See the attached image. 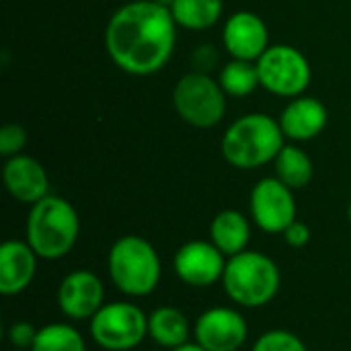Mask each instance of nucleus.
Here are the masks:
<instances>
[{
  "label": "nucleus",
  "mask_w": 351,
  "mask_h": 351,
  "mask_svg": "<svg viewBox=\"0 0 351 351\" xmlns=\"http://www.w3.org/2000/svg\"><path fill=\"white\" fill-rule=\"evenodd\" d=\"M177 41V23L171 8L154 0H132L117 8L105 27V49L111 62L132 74L160 72Z\"/></svg>",
  "instance_id": "1"
},
{
  "label": "nucleus",
  "mask_w": 351,
  "mask_h": 351,
  "mask_svg": "<svg viewBox=\"0 0 351 351\" xmlns=\"http://www.w3.org/2000/svg\"><path fill=\"white\" fill-rule=\"evenodd\" d=\"M286 136L278 119L267 113H247L234 119L220 142L224 160L241 171L261 169L276 160Z\"/></svg>",
  "instance_id": "2"
},
{
  "label": "nucleus",
  "mask_w": 351,
  "mask_h": 351,
  "mask_svg": "<svg viewBox=\"0 0 351 351\" xmlns=\"http://www.w3.org/2000/svg\"><path fill=\"white\" fill-rule=\"evenodd\" d=\"M80 234V218L76 208L60 197L45 195L31 206L25 222V241L39 259L58 261L66 257Z\"/></svg>",
  "instance_id": "3"
},
{
  "label": "nucleus",
  "mask_w": 351,
  "mask_h": 351,
  "mask_svg": "<svg viewBox=\"0 0 351 351\" xmlns=\"http://www.w3.org/2000/svg\"><path fill=\"white\" fill-rule=\"evenodd\" d=\"M107 271L121 294L144 298L158 288L162 263L152 243L138 234H125L111 245Z\"/></svg>",
  "instance_id": "4"
},
{
  "label": "nucleus",
  "mask_w": 351,
  "mask_h": 351,
  "mask_svg": "<svg viewBox=\"0 0 351 351\" xmlns=\"http://www.w3.org/2000/svg\"><path fill=\"white\" fill-rule=\"evenodd\" d=\"M282 286L278 263L259 251H243L228 257L222 276L226 296L243 308H261L269 304Z\"/></svg>",
  "instance_id": "5"
},
{
  "label": "nucleus",
  "mask_w": 351,
  "mask_h": 351,
  "mask_svg": "<svg viewBox=\"0 0 351 351\" xmlns=\"http://www.w3.org/2000/svg\"><path fill=\"white\" fill-rule=\"evenodd\" d=\"M226 97L220 82L212 76L189 72L183 74L173 88V107L185 123L208 130L224 119Z\"/></svg>",
  "instance_id": "6"
},
{
  "label": "nucleus",
  "mask_w": 351,
  "mask_h": 351,
  "mask_svg": "<svg viewBox=\"0 0 351 351\" xmlns=\"http://www.w3.org/2000/svg\"><path fill=\"white\" fill-rule=\"evenodd\" d=\"M90 339L107 351H130L148 337V317L132 302H107L88 321Z\"/></svg>",
  "instance_id": "7"
},
{
  "label": "nucleus",
  "mask_w": 351,
  "mask_h": 351,
  "mask_svg": "<svg viewBox=\"0 0 351 351\" xmlns=\"http://www.w3.org/2000/svg\"><path fill=\"white\" fill-rule=\"evenodd\" d=\"M261 86L286 99H296L304 95L313 80V68L306 56L288 43L269 45L265 53L257 60Z\"/></svg>",
  "instance_id": "8"
},
{
  "label": "nucleus",
  "mask_w": 351,
  "mask_h": 351,
  "mask_svg": "<svg viewBox=\"0 0 351 351\" xmlns=\"http://www.w3.org/2000/svg\"><path fill=\"white\" fill-rule=\"evenodd\" d=\"M249 210L253 222L267 234H284V230L296 220L294 189L284 185L278 177H265L255 183Z\"/></svg>",
  "instance_id": "9"
},
{
  "label": "nucleus",
  "mask_w": 351,
  "mask_h": 351,
  "mask_svg": "<svg viewBox=\"0 0 351 351\" xmlns=\"http://www.w3.org/2000/svg\"><path fill=\"white\" fill-rule=\"evenodd\" d=\"M249 337L245 317L230 306L204 311L193 325V339L206 351H239Z\"/></svg>",
  "instance_id": "10"
},
{
  "label": "nucleus",
  "mask_w": 351,
  "mask_h": 351,
  "mask_svg": "<svg viewBox=\"0 0 351 351\" xmlns=\"http://www.w3.org/2000/svg\"><path fill=\"white\" fill-rule=\"evenodd\" d=\"M226 255L212 241H189L173 257L175 276L191 288H210L222 282Z\"/></svg>",
  "instance_id": "11"
},
{
  "label": "nucleus",
  "mask_w": 351,
  "mask_h": 351,
  "mask_svg": "<svg viewBox=\"0 0 351 351\" xmlns=\"http://www.w3.org/2000/svg\"><path fill=\"white\" fill-rule=\"evenodd\" d=\"M56 302L70 321H90L105 304V286L95 271L74 269L62 278Z\"/></svg>",
  "instance_id": "12"
},
{
  "label": "nucleus",
  "mask_w": 351,
  "mask_h": 351,
  "mask_svg": "<svg viewBox=\"0 0 351 351\" xmlns=\"http://www.w3.org/2000/svg\"><path fill=\"white\" fill-rule=\"evenodd\" d=\"M222 45L234 60L257 62L269 47L267 25L251 10L232 12L222 29Z\"/></svg>",
  "instance_id": "13"
},
{
  "label": "nucleus",
  "mask_w": 351,
  "mask_h": 351,
  "mask_svg": "<svg viewBox=\"0 0 351 351\" xmlns=\"http://www.w3.org/2000/svg\"><path fill=\"white\" fill-rule=\"evenodd\" d=\"M2 181L6 191L21 204L33 206L49 195V177L45 169L37 158L29 154L6 158L2 167Z\"/></svg>",
  "instance_id": "14"
},
{
  "label": "nucleus",
  "mask_w": 351,
  "mask_h": 351,
  "mask_svg": "<svg viewBox=\"0 0 351 351\" xmlns=\"http://www.w3.org/2000/svg\"><path fill=\"white\" fill-rule=\"evenodd\" d=\"M37 259L27 241H4L0 245V294L16 296L25 292L35 280Z\"/></svg>",
  "instance_id": "15"
},
{
  "label": "nucleus",
  "mask_w": 351,
  "mask_h": 351,
  "mask_svg": "<svg viewBox=\"0 0 351 351\" xmlns=\"http://www.w3.org/2000/svg\"><path fill=\"white\" fill-rule=\"evenodd\" d=\"M278 121L286 138L294 142H308L327 128L329 111L319 99L300 95L284 107Z\"/></svg>",
  "instance_id": "16"
},
{
  "label": "nucleus",
  "mask_w": 351,
  "mask_h": 351,
  "mask_svg": "<svg viewBox=\"0 0 351 351\" xmlns=\"http://www.w3.org/2000/svg\"><path fill=\"white\" fill-rule=\"evenodd\" d=\"M210 241L226 255L234 257L247 251L251 241V224L239 210H222L210 224Z\"/></svg>",
  "instance_id": "17"
},
{
  "label": "nucleus",
  "mask_w": 351,
  "mask_h": 351,
  "mask_svg": "<svg viewBox=\"0 0 351 351\" xmlns=\"http://www.w3.org/2000/svg\"><path fill=\"white\" fill-rule=\"evenodd\" d=\"M191 327L189 319L185 313H181L175 306H160L150 313L148 317V337L165 348V350H175L179 346L189 343Z\"/></svg>",
  "instance_id": "18"
},
{
  "label": "nucleus",
  "mask_w": 351,
  "mask_h": 351,
  "mask_svg": "<svg viewBox=\"0 0 351 351\" xmlns=\"http://www.w3.org/2000/svg\"><path fill=\"white\" fill-rule=\"evenodd\" d=\"M224 12L222 0H175L171 14L177 27L189 31H204L214 27Z\"/></svg>",
  "instance_id": "19"
},
{
  "label": "nucleus",
  "mask_w": 351,
  "mask_h": 351,
  "mask_svg": "<svg viewBox=\"0 0 351 351\" xmlns=\"http://www.w3.org/2000/svg\"><path fill=\"white\" fill-rule=\"evenodd\" d=\"M276 177L290 189H304L315 175L313 158L298 146H284L274 160Z\"/></svg>",
  "instance_id": "20"
},
{
  "label": "nucleus",
  "mask_w": 351,
  "mask_h": 351,
  "mask_svg": "<svg viewBox=\"0 0 351 351\" xmlns=\"http://www.w3.org/2000/svg\"><path fill=\"white\" fill-rule=\"evenodd\" d=\"M218 82H220V86L224 88V93L228 97L241 99V97L251 95L257 86H261L257 62H247V60H234L232 58L220 70Z\"/></svg>",
  "instance_id": "21"
},
{
  "label": "nucleus",
  "mask_w": 351,
  "mask_h": 351,
  "mask_svg": "<svg viewBox=\"0 0 351 351\" xmlns=\"http://www.w3.org/2000/svg\"><path fill=\"white\" fill-rule=\"evenodd\" d=\"M31 351H86V341L76 327L51 323L39 329Z\"/></svg>",
  "instance_id": "22"
},
{
  "label": "nucleus",
  "mask_w": 351,
  "mask_h": 351,
  "mask_svg": "<svg viewBox=\"0 0 351 351\" xmlns=\"http://www.w3.org/2000/svg\"><path fill=\"white\" fill-rule=\"evenodd\" d=\"M251 351H308V348L296 333L286 329H271L257 337Z\"/></svg>",
  "instance_id": "23"
},
{
  "label": "nucleus",
  "mask_w": 351,
  "mask_h": 351,
  "mask_svg": "<svg viewBox=\"0 0 351 351\" xmlns=\"http://www.w3.org/2000/svg\"><path fill=\"white\" fill-rule=\"evenodd\" d=\"M27 146V132L19 123H6L0 128V154L4 158L23 154V148Z\"/></svg>",
  "instance_id": "24"
},
{
  "label": "nucleus",
  "mask_w": 351,
  "mask_h": 351,
  "mask_svg": "<svg viewBox=\"0 0 351 351\" xmlns=\"http://www.w3.org/2000/svg\"><path fill=\"white\" fill-rule=\"evenodd\" d=\"M39 329H35L31 323L27 321H16L8 327V343L12 346V350H31L33 343H35V337H37Z\"/></svg>",
  "instance_id": "25"
},
{
  "label": "nucleus",
  "mask_w": 351,
  "mask_h": 351,
  "mask_svg": "<svg viewBox=\"0 0 351 351\" xmlns=\"http://www.w3.org/2000/svg\"><path fill=\"white\" fill-rule=\"evenodd\" d=\"M313 239V232L308 228V224L300 222V220H294L286 230H284V241L292 247V249H302L311 243Z\"/></svg>",
  "instance_id": "26"
},
{
  "label": "nucleus",
  "mask_w": 351,
  "mask_h": 351,
  "mask_svg": "<svg viewBox=\"0 0 351 351\" xmlns=\"http://www.w3.org/2000/svg\"><path fill=\"white\" fill-rule=\"evenodd\" d=\"M171 351H206V350L193 341V343H185V346H179V348H175V350H171Z\"/></svg>",
  "instance_id": "27"
},
{
  "label": "nucleus",
  "mask_w": 351,
  "mask_h": 351,
  "mask_svg": "<svg viewBox=\"0 0 351 351\" xmlns=\"http://www.w3.org/2000/svg\"><path fill=\"white\" fill-rule=\"evenodd\" d=\"M154 2H158V4H162V6H167V8H171L175 0H154Z\"/></svg>",
  "instance_id": "28"
},
{
  "label": "nucleus",
  "mask_w": 351,
  "mask_h": 351,
  "mask_svg": "<svg viewBox=\"0 0 351 351\" xmlns=\"http://www.w3.org/2000/svg\"><path fill=\"white\" fill-rule=\"evenodd\" d=\"M348 218H350V222H351V202H350V208H348Z\"/></svg>",
  "instance_id": "29"
},
{
  "label": "nucleus",
  "mask_w": 351,
  "mask_h": 351,
  "mask_svg": "<svg viewBox=\"0 0 351 351\" xmlns=\"http://www.w3.org/2000/svg\"><path fill=\"white\" fill-rule=\"evenodd\" d=\"M12 351H31V350H12Z\"/></svg>",
  "instance_id": "30"
}]
</instances>
